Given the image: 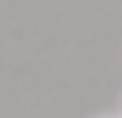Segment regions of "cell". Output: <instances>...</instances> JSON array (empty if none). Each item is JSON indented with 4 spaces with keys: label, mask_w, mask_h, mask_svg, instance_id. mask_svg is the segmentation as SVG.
I'll list each match as a JSON object with an SVG mask.
<instances>
[{
    "label": "cell",
    "mask_w": 122,
    "mask_h": 118,
    "mask_svg": "<svg viewBox=\"0 0 122 118\" xmlns=\"http://www.w3.org/2000/svg\"><path fill=\"white\" fill-rule=\"evenodd\" d=\"M96 118H118V114H96Z\"/></svg>",
    "instance_id": "obj_1"
}]
</instances>
